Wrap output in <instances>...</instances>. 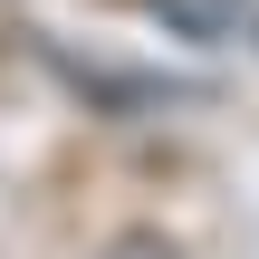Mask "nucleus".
Masks as SVG:
<instances>
[{
	"label": "nucleus",
	"instance_id": "nucleus-1",
	"mask_svg": "<svg viewBox=\"0 0 259 259\" xmlns=\"http://www.w3.org/2000/svg\"><path fill=\"white\" fill-rule=\"evenodd\" d=\"M163 29H183V38H202V48H240L259 38V0H144Z\"/></svg>",
	"mask_w": 259,
	"mask_h": 259
},
{
	"label": "nucleus",
	"instance_id": "nucleus-2",
	"mask_svg": "<svg viewBox=\"0 0 259 259\" xmlns=\"http://www.w3.org/2000/svg\"><path fill=\"white\" fill-rule=\"evenodd\" d=\"M106 259H173V240H154V231H125V240H115Z\"/></svg>",
	"mask_w": 259,
	"mask_h": 259
}]
</instances>
